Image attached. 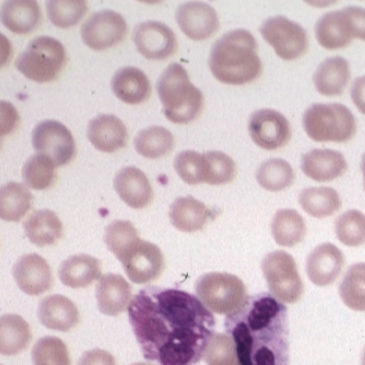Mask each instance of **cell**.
I'll list each match as a JSON object with an SVG mask.
<instances>
[{
	"label": "cell",
	"mask_w": 365,
	"mask_h": 365,
	"mask_svg": "<svg viewBox=\"0 0 365 365\" xmlns=\"http://www.w3.org/2000/svg\"><path fill=\"white\" fill-rule=\"evenodd\" d=\"M195 297L216 314H231L247 300L244 281L230 273H206L195 282Z\"/></svg>",
	"instance_id": "7"
},
{
	"label": "cell",
	"mask_w": 365,
	"mask_h": 365,
	"mask_svg": "<svg viewBox=\"0 0 365 365\" xmlns=\"http://www.w3.org/2000/svg\"><path fill=\"white\" fill-rule=\"evenodd\" d=\"M344 262V256L338 247L329 242L321 244L307 256V277L317 287H328L342 273Z\"/></svg>",
	"instance_id": "18"
},
{
	"label": "cell",
	"mask_w": 365,
	"mask_h": 365,
	"mask_svg": "<svg viewBox=\"0 0 365 365\" xmlns=\"http://www.w3.org/2000/svg\"><path fill=\"white\" fill-rule=\"evenodd\" d=\"M132 365H153V364H147V363H136V364H132Z\"/></svg>",
	"instance_id": "52"
},
{
	"label": "cell",
	"mask_w": 365,
	"mask_h": 365,
	"mask_svg": "<svg viewBox=\"0 0 365 365\" xmlns=\"http://www.w3.org/2000/svg\"><path fill=\"white\" fill-rule=\"evenodd\" d=\"M0 365H1V364H0Z\"/></svg>",
	"instance_id": "53"
},
{
	"label": "cell",
	"mask_w": 365,
	"mask_h": 365,
	"mask_svg": "<svg viewBox=\"0 0 365 365\" xmlns=\"http://www.w3.org/2000/svg\"><path fill=\"white\" fill-rule=\"evenodd\" d=\"M78 365H116L114 356L103 349H93L82 354Z\"/></svg>",
	"instance_id": "47"
},
{
	"label": "cell",
	"mask_w": 365,
	"mask_h": 365,
	"mask_svg": "<svg viewBox=\"0 0 365 365\" xmlns=\"http://www.w3.org/2000/svg\"><path fill=\"white\" fill-rule=\"evenodd\" d=\"M343 11L350 21L353 38L365 42V9L359 6H349L343 9Z\"/></svg>",
	"instance_id": "46"
},
{
	"label": "cell",
	"mask_w": 365,
	"mask_h": 365,
	"mask_svg": "<svg viewBox=\"0 0 365 365\" xmlns=\"http://www.w3.org/2000/svg\"><path fill=\"white\" fill-rule=\"evenodd\" d=\"M101 263L97 257L79 253L66 259L58 269L60 281L73 289L91 287L93 282L101 278Z\"/></svg>",
	"instance_id": "26"
},
{
	"label": "cell",
	"mask_w": 365,
	"mask_h": 365,
	"mask_svg": "<svg viewBox=\"0 0 365 365\" xmlns=\"http://www.w3.org/2000/svg\"><path fill=\"white\" fill-rule=\"evenodd\" d=\"M361 365H365V349L363 351V356H361Z\"/></svg>",
	"instance_id": "51"
},
{
	"label": "cell",
	"mask_w": 365,
	"mask_h": 365,
	"mask_svg": "<svg viewBox=\"0 0 365 365\" xmlns=\"http://www.w3.org/2000/svg\"><path fill=\"white\" fill-rule=\"evenodd\" d=\"M13 277L17 287L29 297H39L54 285L50 264L38 253L23 255L13 266Z\"/></svg>",
	"instance_id": "16"
},
{
	"label": "cell",
	"mask_w": 365,
	"mask_h": 365,
	"mask_svg": "<svg viewBox=\"0 0 365 365\" xmlns=\"http://www.w3.org/2000/svg\"><path fill=\"white\" fill-rule=\"evenodd\" d=\"M118 197L132 209H144L154 200V190L147 175L136 166L122 168L114 178Z\"/></svg>",
	"instance_id": "17"
},
{
	"label": "cell",
	"mask_w": 365,
	"mask_h": 365,
	"mask_svg": "<svg viewBox=\"0 0 365 365\" xmlns=\"http://www.w3.org/2000/svg\"><path fill=\"white\" fill-rule=\"evenodd\" d=\"M204 155V182L222 185L232 182L237 176L234 160L222 151H207Z\"/></svg>",
	"instance_id": "39"
},
{
	"label": "cell",
	"mask_w": 365,
	"mask_h": 365,
	"mask_svg": "<svg viewBox=\"0 0 365 365\" xmlns=\"http://www.w3.org/2000/svg\"><path fill=\"white\" fill-rule=\"evenodd\" d=\"M351 100L357 110L365 115V76L357 78L351 85Z\"/></svg>",
	"instance_id": "48"
},
{
	"label": "cell",
	"mask_w": 365,
	"mask_h": 365,
	"mask_svg": "<svg viewBox=\"0 0 365 365\" xmlns=\"http://www.w3.org/2000/svg\"><path fill=\"white\" fill-rule=\"evenodd\" d=\"M299 205L312 217L324 219L341 210L342 200L331 187H309L299 194Z\"/></svg>",
	"instance_id": "32"
},
{
	"label": "cell",
	"mask_w": 365,
	"mask_h": 365,
	"mask_svg": "<svg viewBox=\"0 0 365 365\" xmlns=\"http://www.w3.org/2000/svg\"><path fill=\"white\" fill-rule=\"evenodd\" d=\"M89 6L83 0H48L46 11L48 20L57 28L68 29L81 23L86 16Z\"/></svg>",
	"instance_id": "37"
},
{
	"label": "cell",
	"mask_w": 365,
	"mask_h": 365,
	"mask_svg": "<svg viewBox=\"0 0 365 365\" xmlns=\"http://www.w3.org/2000/svg\"><path fill=\"white\" fill-rule=\"evenodd\" d=\"M176 21L191 41H206L220 28L216 10L205 1H187L176 10Z\"/></svg>",
	"instance_id": "15"
},
{
	"label": "cell",
	"mask_w": 365,
	"mask_h": 365,
	"mask_svg": "<svg viewBox=\"0 0 365 365\" xmlns=\"http://www.w3.org/2000/svg\"><path fill=\"white\" fill-rule=\"evenodd\" d=\"M175 170L182 182L195 185L204 182V155L197 151H182L173 162Z\"/></svg>",
	"instance_id": "44"
},
{
	"label": "cell",
	"mask_w": 365,
	"mask_h": 365,
	"mask_svg": "<svg viewBox=\"0 0 365 365\" xmlns=\"http://www.w3.org/2000/svg\"><path fill=\"white\" fill-rule=\"evenodd\" d=\"M67 64V50L51 36L32 39L16 60V68L38 83L54 81Z\"/></svg>",
	"instance_id": "6"
},
{
	"label": "cell",
	"mask_w": 365,
	"mask_h": 365,
	"mask_svg": "<svg viewBox=\"0 0 365 365\" xmlns=\"http://www.w3.org/2000/svg\"><path fill=\"white\" fill-rule=\"evenodd\" d=\"M133 143L137 154L148 160L163 158L175 148V137L163 126H150L140 130Z\"/></svg>",
	"instance_id": "34"
},
{
	"label": "cell",
	"mask_w": 365,
	"mask_h": 365,
	"mask_svg": "<svg viewBox=\"0 0 365 365\" xmlns=\"http://www.w3.org/2000/svg\"><path fill=\"white\" fill-rule=\"evenodd\" d=\"M13 56V46L3 34H0V68H3L6 64H9L10 58Z\"/></svg>",
	"instance_id": "49"
},
{
	"label": "cell",
	"mask_w": 365,
	"mask_h": 365,
	"mask_svg": "<svg viewBox=\"0 0 365 365\" xmlns=\"http://www.w3.org/2000/svg\"><path fill=\"white\" fill-rule=\"evenodd\" d=\"M260 34L273 47L275 54L285 61L297 60L309 50L306 29L284 16H275L266 20L260 26Z\"/></svg>",
	"instance_id": "9"
},
{
	"label": "cell",
	"mask_w": 365,
	"mask_h": 365,
	"mask_svg": "<svg viewBox=\"0 0 365 365\" xmlns=\"http://www.w3.org/2000/svg\"><path fill=\"white\" fill-rule=\"evenodd\" d=\"M31 359L34 365H71L68 347L57 336L41 338L32 347Z\"/></svg>",
	"instance_id": "41"
},
{
	"label": "cell",
	"mask_w": 365,
	"mask_h": 365,
	"mask_svg": "<svg viewBox=\"0 0 365 365\" xmlns=\"http://www.w3.org/2000/svg\"><path fill=\"white\" fill-rule=\"evenodd\" d=\"M143 357L158 365H197L216 319L200 299L182 289L147 287L128 307Z\"/></svg>",
	"instance_id": "1"
},
{
	"label": "cell",
	"mask_w": 365,
	"mask_h": 365,
	"mask_svg": "<svg viewBox=\"0 0 365 365\" xmlns=\"http://www.w3.org/2000/svg\"><path fill=\"white\" fill-rule=\"evenodd\" d=\"M302 172L314 182H332L347 172V160L335 150H312L302 157Z\"/></svg>",
	"instance_id": "21"
},
{
	"label": "cell",
	"mask_w": 365,
	"mask_h": 365,
	"mask_svg": "<svg viewBox=\"0 0 365 365\" xmlns=\"http://www.w3.org/2000/svg\"><path fill=\"white\" fill-rule=\"evenodd\" d=\"M272 234L278 245L285 248L297 247L307 234L306 222L294 209H279L272 220Z\"/></svg>",
	"instance_id": "33"
},
{
	"label": "cell",
	"mask_w": 365,
	"mask_h": 365,
	"mask_svg": "<svg viewBox=\"0 0 365 365\" xmlns=\"http://www.w3.org/2000/svg\"><path fill=\"white\" fill-rule=\"evenodd\" d=\"M256 180L259 185L267 191L278 192L289 188L295 182V172L289 162L281 158L264 160L257 172Z\"/></svg>",
	"instance_id": "35"
},
{
	"label": "cell",
	"mask_w": 365,
	"mask_h": 365,
	"mask_svg": "<svg viewBox=\"0 0 365 365\" xmlns=\"http://www.w3.org/2000/svg\"><path fill=\"white\" fill-rule=\"evenodd\" d=\"M207 206L194 197L176 198L169 207V219L173 227L182 232H197L205 227L210 219Z\"/></svg>",
	"instance_id": "28"
},
{
	"label": "cell",
	"mask_w": 365,
	"mask_h": 365,
	"mask_svg": "<svg viewBox=\"0 0 365 365\" xmlns=\"http://www.w3.org/2000/svg\"><path fill=\"white\" fill-rule=\"evenodd\" d=\"M88 138L97 151L113 154L126 147L129 133L125 123L118 116L103 114L89 122Z\"/></svg>",
	"instance_id": "20"
},
{
	"label": "cell",
	"mask_w": 365,
	"mask_h": 365,
	"mask_svg": "<svg viewBox=\"0 0 365 365\" xmlns=\"http://www.w3.org/2000/svg\"><path fill=\"white\" fill-rule=\"evenodd\" d=\"M306 135L317 143H347L357 133L351 111L338 103L313 104L303 115Z\"/></svg>",
	"instance_id": "5"
},
{
	"label": "cell",
	"mask_w": 365,
	"mask_h": 365,
	"mask_svg": "<svg viewBox=\"0 0 365 365\" xmlns=\"http://www.w3.org/2000/svg\"><path fill=\"white\" fill-rule=\"evenodd\" d=\"M361 170H363V176H364V188H365V154L361 158Z\"/></svg>",
	"instance_id": "50"
},
{
	"label": "cell",
	"mask_w": 365,
	"mask_h": 365,
	"mask_svg": "<svg viewBox=\"0 0 365 365\" xmlns=\"http://www.w3.org/2000/svg\"><path fill=\"white\" fill-rule=\"evenodd\" d=\"M262 270L270 289V295L281 303H297L303 292V281L297 272L295 259L285 251H274L264 256Z\"/></svg>",
	"instance_id": "8"
},
{
	"label": "cell",
	"mask_w": 365,
	"mask_h": 365,
	"mask_svg": "<svg viewBox=\"0 0 365 365\" xmlns=\"http://www.w3.org/2000/svg\"><path fill=\"white\" fill-rule=\"evenodd\" d=\"M339 295L349 309L365 312V263L349 267L341 282Z\"/></svg>",
	"instance_id": "36"
},
{
	"label": "cell",
	"mask_w": 365,
	"mask_h": 365,
	"mask_svg": "<svg viewBox=\"0 0 365 365\" xmlns=\"http://www.w3.org/2000/svg\"><path fill=\"white\" fill-rule=\"evenodd\" d=\"M56 165L45 155L35 154L25 160L23 166V179L25 185L31 190H47L56 182Z\"/></svg>",
	"instance_id": "38"
},
{
	"label": "cell",
	"mask_w": 365,
	"mask_h": 365,
	"mask_svg": "<svg viewBox=\"0 0 365 365\" xmlns=\"http://www.w3.org/2000/svg\"><path fill=\"white\" fill-rule=\"evenodd\" d=\"M42 11L35 0H7L0 7V23L16 35H28L42 23Z\"/></svg>",
	"instance_id": "23"
},
{
	"label": "cell",
	"mask_w": 365,
	"mask_h": 365,
	"mask_svg": "<svg viewBox=\"0 0 365 365\" xmlns=\"http://www.w3.org/2000/svg\"><path fill=\"white\" fill-rule=\"evenodd\" d=\"M111 89L116 98L130 106L141 104L151 96V83L148 76L136 67L118 69L111 79Z\"/></svg>",
	"instance_id": "25"
},
{
	"label": "cell",
	"mask_w": 365,
	"mask_h": 365,
	"mask_svg": "<svg viewBox=\"0 0 365 365\" xmlns=\"http://www.w3.org/2000/svg\"><path fill=\"white\" fill-rule=\"evenodd\" d=\"M24 232L35 247L56 245L64 237V226L60 217L50 209L32 212L24 222Z\"/></svg>",
	"instance_id": "24"
},
{
	"label": "cell",
	"mask_w": 365,
	"mask_h": 365,
	"mask_svg": "<svg viewBox=\"0 0 365 365\" xmlns=\"http://www.w3.org/2000/svg\"><path fill=\"white\" fill-rule=\"evenodd\" d=\"M338 240L346 247H361L365 244V215L351 209L342 213L335 222Z\"/></svg>",
	"instance_id": "40"
},
{
	"label": "cell",
	"mask_w": 365,
	"mask_h": 365,
	"mask_svg": "<svg viewBox=\"0 0 365 365\" xmlns=\"http://www.w3.org/2000/svg\"><path fill=\"white\" fill-rule=\"evenodd\" d=\"M248 130L253 143L267 151L285 147L292 138L289 120L281 113L270 108L255 111L250 118Z\"/></svg>",
	"instance_id": "13"
},
{
	"label": "cell",
	"mask_w": 365,
	"mask_h": 365,
	"mask_svg": "<svg viewBox=\"0 0 365 365\" xmlns=\"http://www.w3.org/2000/svg\"><path fill=\"white\" fill-rule=\"evenodd\" d=\"M314 86L322 96H341L350 81V66L343 57L322 61L313 76Z\"/></svg>",
	"instance_id": "29"
},
{
	"label": "cell",
	"mask_w": 365,
	"mask_h": 365,
	"mask_svg": "<svg viewBox=\"0 0 365 365\" xmlns=\"http://www.w3.org/2000/svg\"><path fill=\"white\" fill-rule=\"evenodd\" d=\"M157 91L163 115L173 123H190L204 111L202 91L192 85L188 72L179 63H172L160 73Z\"/></svg>",
	"instance_id": "4"
},
{
	"label": "cell",
	"mask_w": 365,
	"mask_h": 365,
	"mask_svg": "<svg viewBox=\"0 0 365 365\" xmlns=\"http://www.w3.org/2000/svg\"><path fill=\"white\" fill-rule=\"evenodd\" d=\"M32 147L45 155L56 168L69 163L76 154V144L71 130L58 120H42L32 130Z\"/></svg>",
	"instance_id": "10"
},
{
	"label": "cell",
	"mask_w": 365,
	"mask_h": 365,
	"mask_svg": "<svg viewBox=\"0 0 365 365\" xmlns=\"http://www.w3.org/2000/svg\"><path fill=\"white\" fill-rule=\"evenodd\" d=\"M32 194L21 182H10L0 185V220L17 223L29 212Z\"/></svg>",
	"instance_id": "31"
},
{
	"label": "cell",
	"mask_w": 365,
	"mask_h": 365,
	"mask_svg": "<svg viewBox=\"0 0 365 365\" xmlns=\"http://www.w3.org/2000/svg\"><path fill=\"white\" fill-rule=\"evenodd\" d=\"M38 319L53 331L68 332L81 319L76 304L64 295L46 297L38 304Z\"/></svg>",
	"instance_id": "22"
},
{
	"label": "cell",
	"mask_w": 365,
	"mask_h": 365,
	"mask_svg": "<svg viewBox=\"0 0 365 365\" xmlns=\"http://www.w3.org/2000/svg\"><path fill=\"white\" fill-rule=\"evenodd\" d=\"M32 341L29 324L19 314L0 316V354L17 356Z\"/></svg>",
	"instance_id": "30"
},
{
	"label": "cell",
	"mask_w": 365,
	"mask_h": 365,
	"mask_svg": "<svg viewBox=\"0 0 365 365\" xmlns=\"http://www.w3.org/2000/svg\"><path fill=\"white\" fill-rule=\"evenodd\" d=\"M137 51L147 60H166L178 51V38L172 28L160 21H144L133 31Z\"/></svg>",
	"instance_id": "14"
},
{
	"label": "cell",
	"mask_w": 365,
	"mask_h": 365,
	"mask_svg": "<svg viewBox=\"0 0 365 365\" xmlns=\"http://www.w3.org/2000/svg\"><path fill=\"white\" fill-rule=\"evenodd\" d=\"M204 360L206 365H241L231 336L217 332L212 335L207 343Z\"/></svg>",
	"instance_id": "43"
},
{
	"label": "cell",
	"mask_w": 365,
	"mask_h": 365,
	"mask_svg": "<svg viewBox=\"0 0 365 365\" xmlns=\"http://www.w3.org/2000/svg\"><path fill=\"white\" fill-rule=\"evenodd\" d=\"M126 34L128 24L114 10L97 11L81 26L83 43L96 51L107 50L120 43Z\"/></svg>",
	"instance_id": "12"
},
{
	"label": "cell",
	"mask_w": 365,
	"mask_h": 365,
	"mask_svg": "<svg viewBox=\"0 0 365 365\" xmlns=\"http://www.w3.org/2000/svg\"><path fill=\"white\" fill-rule=\"evenodd\" d=\"M257 42L250 31L234 29L220 36L210 48L209 68L222 83L242 86L260 78L263 66Z\"/></svg>",
	"instance_id": "3"
},
{
	"label": "cell",
	"mask_w": 365,
	"mask_h": 365,
	"mask_svg": "<svg viewBox=\"0 0 365 365\" xmlns=\"http://www.w3.org/2000/svg\"><path fill=\"white\" fill-rule=\"evenodd\" d=\"M138 238V231L128 220H115L106 227L104 242L108 251L114 253L116 259Z\"/></svg>",
	"instance_id": "42"
},
{
	"label": "cell",
	"mask_w": 365,
	"mask_h": 365,
	"mask_svg": "<svg viewBox=\"0 0 365 365\" xmlns=\"http://www.w3.org/2000/svg\"><path fill=\"white\" fill-rule=\"evenodd\" d=\"M316 38L327 50H338L350 45L354 38L346 13L336 10L321 16L316 24Z\"/></svg>",
	"instance_id": "27"
},
{
	"label": "cell",
	"mask_w": 365,
	"mask_h": 365,
	"mask_svg": "<svg viewBox=\"0 0 365 365\" xmlns=\"http://www.w3.org/2000/svg\"><path fill=\"white\" fill-rule=\"evenodd\" d=\"M132 287L119 274L101 275L96 288L97 309L108 317H116L128 310L132 302Z\"/></svg>",
	"instance_id": "19"
},
{
	"label": "cell",
	"mask_w": 365,
	"mask_h": 365,
	"mask_svg": "<svg viewBox=\"0 0 365 365\" xmlns=\"http://www.w3.org/2000/svg\"><path fill=\"white\" fill-rule=\"evenodd\" d=\"M20 125V114L17 108L4 100H0V144L1 138L16 132Z\"/></svg>",
	"instance_id": "45"
},
{
	"label": "cell",
	"mask_w": 365,
	"mask_h": 365,
	"mask_svg": "<svg viewBox=\"0 0 365 365\" xmlns=\"http://www.w3.org/2000/svg\"><path fill=\"white\" fill-rule=\"evenodd\" d=\"M226 332L241 365H289L287 306L270 294H257L228 314Z\"/></svg>",
	"instance_id": "2"
},
{
	"label": "cell",
	"mask_w": 365,
	"mask_h": 365,
	"mask_svg": "<svg viewBox=\"0 0 365 365\" xmlns=\"http://www.w3.org/2000/svg\"><path fill=\"white\" fill-rule=\"evenodd\" d=\"M118 260L129 279L137 285L158 279L165 269V257L160 247L141 238L123 252Z\"/></svg>",
	"instance_id": "11"
}]
</instances>
